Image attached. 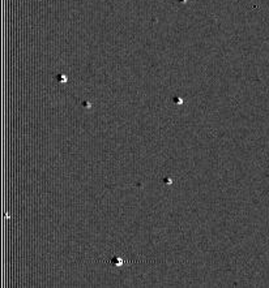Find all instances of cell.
<instances>
[{
    "label": "cell",
    "instance_id": "6da1fadb",
    "mask_svg": "<svg viewBox=\"0 0 269 288\" xmlns=\"http://www.w3.org/2000/svg\"><path fill=\"white\" fill-rule=\"evenodd\" d=\"M109 264L116 265V266H123L125 264V261L123 260V258H120V257H114V258H111V260L109 261Z\"/></svg>",
    "mask_w": 269,
    "mask_h": 288
}]
</instances>
